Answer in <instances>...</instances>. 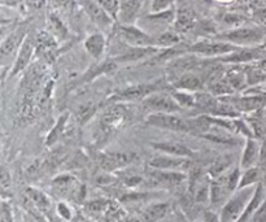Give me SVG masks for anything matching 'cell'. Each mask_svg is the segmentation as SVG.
Instances as JSON below:
<instances>
[{"instance_id": "obj_6", "label": "cell", "mask_w": 266, "mask_h": 222, "mask_svg": "<svg viewBox=\"0 0 266 222\" xmlns=\"http://www.w3.org/2000/svg\"><path fill=\"white\" fill-rule=\"evenodd\" d=\"M142 104L150 113H178L182 111L171 93H165L164 90L157 91L146 98Z\"/></svg>"}, {"instance_id": "obj_18", "label": "cell", "mask_w": 266, "mask_h": 222, "mask_svg": "<svg viewBox=\"0 0 266 222\" xmlns=\"http://www.w3.org/2000/svg\"><path fill=\"white\" fill-rule=\"evenodd\" d=\"M150 175L153 181H156L160 185H164V186H176V185H181V183L187 180V175L178 170L153 169L150 173Z\"/></svg>"}, {"instance_id": "obj_28", "label": "cell", "mask_w": 266, "mask_h": 222, "mask_svg": "<svg viewBox=\"0 0 266 222\" xmlns=\"http://www.w3.org/2000/svg\"><path fill=\"white\" fill-rule=\"evenodd\" d=\"M170 93L181 108L195 109V105H196V93H191V91L186 90H176V88H174Z\"/></svg>"}, {"instance_id": "obj_9", "label": "cell", "mask_w": 266, "mask_h": 222, "mask_svg": "<svg viewBox=\"0 0 266 222\" xmlns=\"http://www.w3.org/2000/svg\"><path fill=\"white\" fill-rule=\"evenodd\" d=\"M224 99L229 100L231 104H234L240 113H252L258 109H262L265 107L266 98L261 94H243L239 96H225Z\"/></svg>"}, {"instance_id": "obj_7", "label": "cell", "mask_w": 266, "mask_h": 222, "mask_svg": "<svg viewBox=\"0 0 266 222\" xmlns=\"http://www.w3.org/2000/svg\"><path fill=\"white\" fill-rule=\"evenodd\" d=\"M118 34L129 47H157L156 36L146 33L141 27L134 26V25H121Z\"/></svg>"}, {"instance_id": "obj_41", "label": "cell", "mask_w": 266, "mask_h": 222, "mask_svg": "<svg viewBox=\"0 0 266 222\" xmlns=\"http://www.w3.org/2000/svg\"><path fill=\"white\" fill-rule=\"evenodd\" d=\"M256 16L261 20H266V9H261V11H257L256 12Z\"/></svg>"}, {"instance_id": "obj_39", "label": "cell", "mask_w": 266, "mask_h": 222, "mask_svg": "<svg viewBox=\"0 0 266 222\" xmlns=\"http://www.w3.org/2000/svg\"><path fill=\"white\" fill-rule=\"evenodd\" d=\"M258 69L262 70L263 73H266V57H263L262 60L258 61V65H257Z\"/></svg>"}, {"instance_id": "obj_16", "label": "cell", "mask_w": 266, "mask_h": 222, "mask_svg": "<svg viewBox=\"0 0 266 222\" xmlns=\"http://www.w3.org/2000/svg\"><path fill=\"white\" fill-rule=\"evenodd\" d=\"M160 54L159 47H130L129 51L123 52L113 59L117 64L118 63H135V61L143 60L150 56H156Z\"/></svg>"}, {"instance_id": "obj_32", "label": "cell", "mask_w": 266, "mask_h": 222, "mask_svg": "<svg viewBox=\"0 0 266 222\" xmlns=\"http://www.w3.org/2000/svg\"><path fill=\"white\" fill-rule=\"evenodd\" d=\"M96 109H98V107L94 103H84V104H82L77 111V118L79 123L84 125L86 122H88L93 118L94 114H95Z\"/></svg>"}, {"instance_id": "obj_35", "label": "cell", "mask_w": 266, "mask_h": 222, "mask_svg": "<svg viewBox=\"0 0 266 222\" xmlns=\"http://www.w3.org/2000/svg\"><path fill=\"white\" fill-rule=\"evenodd\" d=\"M171 4H173V0H152L151 11H152V13L165 12L167 9H170Z\"/></svg>"}, {"instance_id": "obj_30", "label": "cell", "mask_w": 266, "mask_h": 222, "mask_svg": "<svg viewBox=\"0 0 266 222\" xmlns=\"http://www.w3.org/2000/svg\"><path fill=\"white\" fill-rule=\"evenodd\" d=\"M68 120H69V112H65V113L61 114L60 117H59V120H57L56 123H55V126L52 127L51 131L48 132L47 146H51V144H54L57 139L60 138V135L63 134L66 123H68Z\"/></svg>"}, {"instance_id": "obj_1", "label": "cell", "mask_w": 266, "mask_h": 222, "mask_svg": "<svg viewBox=\"0 0 266 222\" xmlns=\"http://www.w3.org/2000/svg\"><path fill=\"white\" fill-rule=\"evenodd\" d=\"M256 189L252 186L238 189L228 199L221 210L219 221L221 222H238V219L244 213L245 208L249 204Z\"/></svg>"}, {"instance_id": "obj_8", "label": "cell", "mask_w": 266, "mask_h": 222, "mask_svg": "<svg viewBox=\"0 0 266 222\" xmlns=\"http://www.w3.org/2000/svg\"><path fill=\"white\" fill-rule=\"evenodd\" d=\"M266 57L265 47H239L236 51L219 57L218 61L234 65H243V64L253 63V61L262 60Z\"/></svg>"}, {"instance_id": "obj_13", "label": "cell", "mask_w": 266, "mask_h": 222, "mask_svg": "<svg viewBox=\"0 0 266 222\" xmlns=\"http://www.w3.org/2000/svg\"><path fill=\"white\" fill-rule=\"evenodd\" d=\"M190 162L187 157H176L166 153H161L159 156H155L150 160V166L152 169L160 170H178L185 166H189Z\"/></svg>"}, {"instance_id": "obj_36", "label": "cell", "mask_w": 266, "mask_h": 222, "mask_svg": "<svg viewBox=\"0 0 266 222\" xmlns=\"http://www.w3.org/2000/svg\"><path fill=\"white\" fill-rule=\"evenodd\" d=\"M51 25L52 27H54V31L57 34V35L63 36V38L66 35V29L64 27L63 22H61L56 16H52L51 17Z\"/></svg>"}, {"instance_id": "obj_23", "label": "cell", "mask_w": 266, "mask_h": 222, "mask_svg": "<svg viewBox=\"0 0 266 222\" xmlns=\"http://www.w3.org/2000/svg\"><path fill=\"white\" fill-rule=\"evenodd\" d=\"M105 46H107V40L105 36L100 33L91 34L86 40H84V48L88 52L91 57H94L95 60H100L105 51Z\"/></svg>"}, {"instance_id": "obj_15", "label": "cell", "mask_w": 266, "mask_h": 222, "mask_svg": "<svg viewBox=\"0 0 266 222\" xmlns=\"http://www.w3.org/2000/svg\"><path fill=\"white\" fill-rule=\"evenodd\" d=\"M137 157L131 152H111L105 153L102 157V166L105 170H116V169L127 166Z\"/></svg>"}, {"instance_id": "obj_3", "label": "cell", "mask_w": 266, "mask_h": 222, "mask_svg": "<svg viewBox=\"0 0 266 222\" xmlns=\"http://www.w3.org/2000/svg\"><path fill=\"white\" fill-rule=\"evenodd\" d=\"M164 88H165L164 81L139 83V84H135V86H130V87L120 91V93L116 94L111 100L112 102H120V103L143 102L146 98H148V96L152 95V94L157 93V91H162Z\"/></svg>"}, {"instance_id": "obj_2", "label": "cell", "mask_w": 266, "mask_h": 222, "mask_svg": "<svg viewBox=\"0 0 266 222\" xmlns=\"http://www.w3.org/2000/svg\"><path fill=\"white\" fill-rule=\"evenodd\" d=\"M265 31L260 27H234L229 31L217 34V39L225 40L238 47H253L254 45L262 42Z\"/></svg>"}, {"instance_id": "obj_27", "label": "cell", "mask_w": 266, "mask_h": 222, "mask_svg": "<svg viewBox=\"0 0 266 222\" xmlns=\"http://www.w3.org/2000/svg\"><path fill=\"white\" fill-rule=\"evenodd\" d=\"M262 199H263L262 186L256 187V191H254L253 196H252L251 201H249V204L247 205V208H245V210H244V213H243L242 217L238 219V222H248L249 218H251V217L253 216L254 213H256L257 208L261 205V201H262Z\"/></svg>"}, {"instance_id": "obj_33", "label": "cell", "mask_w": 266, "mask_h": 222, "mask_svg": "<svg viewBox=\"0 0 266 222\" xmlns=\"http://www.w3.org/2000/svg\"><path fill=\"white\" fill-rule=\"evenodd\" d=\"M258 169L256 168H249L245 169V171L240 177V182H239V187L238 189H243V187H248V186H253V183H256L258 181Z\"/></svg>"}, {"instance_id": "obj_21", "label": "cell", "mask_w": 266, "mask_h": 222, "mask_svg": "<svg viewBox=\"0 0 266 222\" xmlns=\"http://www.w3.org/2000/svg\"><path fill=\"white\" fill-rule=\"evenodd\" d=\"M214 75L215 77H212L208 83V91L210 94H213L217 98H225V96L234 95L236 93L226 75L219 74V77H217V74Z\"/></svg>"}, {"instance_id": "obj_29", "label": "cell", "mask_w": 266, "mask_h": 222, "mask_svg": "<svg viewBox=\"0 0 266 222\" xmlns=\"http://www.w3.org/2000/svg\"><path fill=\"white\" fill-rule=\"evenodd\" d=\"M26 198L38 208L39 210H47L50 208V199L47 198L45 192L39 191L36 189H27L26 190Z\"/></svg>"}, {"instance_id": "obj_44", "label": "cell", "mask_w": 266, "mask_h": 222, "mask_svg": "<svg viewBox=\"0 0 266 222\" xmlns=\"http://www.w3.org/2000/svg\"><path fill=\"white\" fill-rule=\"evenodd\" d=\"M263 47H265V48H266V45H265V46H263Z\"/></svg>"}, {"instance_id": "obj_10", "label": "cell", "mask_w": 266, "mask_h": 222, "mask_svg": "<svg viewBox=\"0 0 266 222\" xmlns=\"http://www.w3.org/2000/svg\"><path fill=\"white\" fill-rule=\"evenodd\" d=\"M126 103L113 102V104L109 105L104 111L102 116L100 123L105 129H116L120 125H122L123 121L127 117V108L125 107Z\"/></svg>"}, {"instance_id": "obj_26", "label": "cell", "mask_w": 266, "mask_h": 222, "mask_svg": "<svg viewBox=\"0 0 266 222\" xmlns=\"http://www.w3.org/2000/svg\"><path fill=\"white\" fill-rule=\"evenodd\" d=\"M229 82L231 83V86L234 87V90L243 91L244 87H247L248 84V77H247V72L244 70V68H239V65H235L234 68H231L228 73H226Z\"/></svg>"}, {"instance_id": "obj_25", "label": "cell", "mask_w": 266, "mask_h": 222, "mask_svg": "<svg viewBox=\"0 0 266 222\" xmlns=\"http://www.w3.org/2000/svg\"><path fill=\"white\" fill-rule=\"evenodd\" d=\"M143 0H122L120 9V17L123 24H131L141 11Z\"/></svg>"}, {"instance_id": "obj_17", "label": "cell", "mask_w": 266, "mask_h": 222, "mask_svg": "<svg viewBox=\"0 0 266 222\" xmlns=\"http://www.w3.org/2000/svg\"><path fill=\"white\" fill-rule=\"evenodd\" d=\"M260 155L261 147L257 141L253 138H247L244 150H243L242 160H240V169L245 170V169L253 168L254 164L260 159Z\"/></svg>"}, {"instance_id": "obj_5", "label": "cell", "mask_w": 266, "mask_h": 222, "mask_svg": "<svg viewBox=\"0 0 266 222\" xmlns=\"http://www.w3.org/2000/svg\"><path fill=\"white\" fill-rule=\"evenodd\" d=\"M146 123L150 126L170 131L191 132L189 120H185L176 113H150L147 116Z\"/></svg>"}, {"instance_id": "obj_19", "label": "cell", "mask_w": 266, "mask_h": 222, "mask_svg": "<svg viewBox=\"0 0 266 222\" xmlns=\"http://www.w3.org/2000/svg\"><path fill=\"white\" fill-rule=\"evenodd\" d=\"M152 147L161 153H166L171 156L187 157V159L194 156V151L191 148L182 143H175V142H157V143H152Z\"/></svg>"}, {"instance_id": "obj_34", "label": "cell", "mask_w": 266, "mask_h": 222, "mask_svg": "<svg viewBox=\"0 0 266 222\" xmlns=\"http://www.w3.org/2000/svg\"><path fill=\"white\" fill-rule=\"evenodd\" d=\"M96 2H98L112 17H116L117 15H120L121 3L118 0H96Z\"/></svg>"}, {"instance_id": "obj_43", "label": "cell", "mask_w": 266, "mask_h": 222, "mask_svg": "<svg viewBox=\"0 0 266 222\" xmlns=\"http://www.w3.org/2000/svg\"><path fill=\"white\" fill-rule=\"evenodd\" d=\"M159 222H174V221H171V219H161V221Z\"/></svg>"}, {"instance_id": "obj_37", "label": "cell", "mask_w": 266, "mask_h": 222, "mask_svg": "<svg viewBox=\"0 0 266 222\" xmlns=\"http://www.w3.org/2000/svg\"><path fill=\"white\" fill-rule=\"evenodd\" d=\"M57 210H59V213H60V216L63 217V218L70 219V217H72V212H70V209H69L65 204H63V203H60V204L57 205Z\"/></svg>"}, {"instance_id": "obj_11", "label": "cell", "mask_w": 266, "mask_h": 222, "mask_svg": "<svg viewBox=\"0 0 266 222\" xmlns=\"http://www.w3.org/2000/svg\"><path fill=\"white\" fill-rule=\"evenodd\" d=\"M83 6L88 17L102 29H109L113 24V17L96 0H83Z\"/></svg>"}, {"instance_id": "obj_38", "label": "cell", "mask_w": 266, "mask_h": 222, "mask_svg": "<svg viewBox=\"0 0 266 222\" xmlns=\"http://www.w3.org/2000/svg\"><path fill=\"white\" fill-rule=\"evenodd\" d=\"M224 21H225V24H228V25H235V24H240V22H242V17H240V16L228 15V16H225Z\"/></svg>"}, {"instance_id": "obj_42", "label": "cell", "mask_w": 266, "mask_h": 222, "mask_svg": "<svg viewBox=\"0 0 266 222\" xmlns=\"http://www.w3.org/2000/svg\"><path fill=\"white\" fill-rule=\"evenodd\" d=\"M262 117L266 120V107H263L262 108Z\"/></svg>"}, {"instance_id": "obj_12", "label": "cell", "mask_w": 266, "mask_h": 222, "mask_svg": "<svg viewBox=\"0 0 266 222\" xmlns=\"http://www.w3.org/2000/svg\"><path fill=\"white\" fill-rule=\"evenodd\" d=\"M34 50H35V46H34L33 40L26 36V39L24 40L22 46L20 47L17 52V56H16L15 64H13L12 72H11V77H15V75L20 74L21 72H24L27 66L30 65L31 57L34 55Z\"/></svg>"}, {"instance_id": "obj_20", "label": "cell", "mask_w": 266, "mask_h": 222, "mask_svg": "<svg viewBox=\"0 0 266 222\" xmlns=\"http://www.w3.org/2000/svg\"><path fill=\"white\" fill-rule=\"evenodd\" d=\"M26 31L25 29H18V30L13 31L12 34H9L6 39L2 43V47H0V52H2V56L7 57L11 56L12 54H15L16 51L20 50V47L22 46L24 40L26 39Z\"/></svg>"}, {"instance_id": "obj_31", "label": "cell", "mask_w": 266, "mask_h": 222, "mask_svg": "<svg viewBox=\"0 0 266 222\" xmlns=\"http://www.w3.org/2000/svg\"><path fill=\"white\" fill-rule=\"evenodd\" d=\"M180 35L176 33H173V31H164V33L156 36V45H157V47L164 48V50L175 47L180 43Z\"/></svg>"}, {"instance_id": "obj_40", "label": "cell", "mask_w": 266, "mask_h": 222, "mask_svg": "<svg viewBox=\"0 0 266 222\" xmlns=\"http://www.w3.org/2000/svg\"><path fill=\"white\" fill-rule=\"evenodd\" d=\"M60 6H63L64 8H69V7L72 6V0H57Z\"/></svg>"}, {"instance_id": "obj_14", "label": "cell", "mask_w": 266, "mask_h": 222, "mask_svg": "<svg viewBox=\"0 0 266 222\" xmlns=\"http://www.w3.org/2000/svg\"><path fill=\"white\" fill-rule=\"evenodd\" d=\"M171 84L176 90H186L191 91V93L204 91V86H205L200 75L191 72H185L182 74L176 75V79Z\"/></svg>"}, {"instance_id": "obj_4", "label": "cell", "mask_w": 266, "mask_h": 222, "mask_svg": "<svg viewBox=\"0 0 266 222\" xmlns=\"http://www.w3.org/2000/svg\"><path fill=\"white\" fill-rule=\"evenodd\" d=\"M238 46L231 45L225 40H212V39H204L200 42H196L194 45L190 46L186 52L195 55V56H203V57H222L226 55L231 54V52L238 50Z\"/></svg>"}, {"instance_id": "obj_22", "label": "cell", "mask_w": 266, "mask_h": 222, "mask_svg": "<svg viewBox=\"0 0 266 222\" xmlns=\"http://www.w3.org/2000/svg\"><path fill=\"white\" fill-rule=\"evenodd\" d=\"M170 212V204L160 201V203H153L148 205L142 213V222H159L164 219Z\"/></svg>"}, {"instance_id": "obj_24", "label": "cell", "mask_w": 266, "mask_h": 222, "mask_svg": "<svg viewBox=\"0 0 266 222\" xmlns=\"http://www.w3.org/2000/svg\"><path fill=\"white\" fill-rule=\"evenodd\" d=\"M196 25H198V20L191 9L182 8L176 12L175 20H174V26H175L176 31H180V33L189 31L194 29Z\"/></svg>"}]
</instances>
